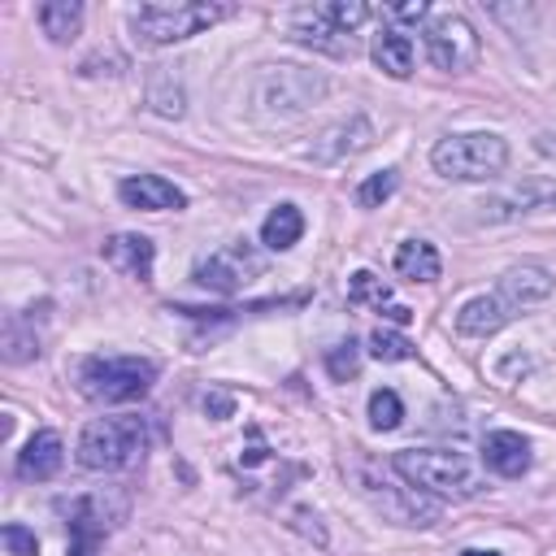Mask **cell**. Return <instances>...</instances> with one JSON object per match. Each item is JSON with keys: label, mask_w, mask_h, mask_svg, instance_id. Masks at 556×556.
<instances>
[{"label": "cell", "mask_w": 556, "mask_h": 556, "mask_svg": "<svg viewBox=\"0 0 556 556\" xmlns=\"http://www.w3.org/2000/svg\"><path fill=\"white\" fill-rule=\"evenodd\" d=\"M326 74L304 65H265L252 83V104L261 117H300L326 96Z\"/></svg>", "instance_id": "3"}, {"label": "cell", "mask_w": 556, "mask_h": 556, "mask_svg": "<svg viewBox=\"0 0 556 556\" xmlns=\"http://www.w3.org/2000/svg\"><path fill=\"white\" fill-rule=\"evenodd\" d=\"M460 556H500V552H482V547H469V552H460Z\"/></svg>", "instance_id": "35"}, {"label": "cell", "mask_w": 556, "mask_h": 556, "mask_svg": "<svg viewBox=\"0 0 556 556\" xmlns=\"http://www.w3.org/2000/svg\"><path fill=\"white\" fill-rule=\"evenodd\" d=\"M30 356H39V334L35 330H22V317H13L4 326V361L9 365H22Z\"/></svg>", "instance_id": "24"}, {"label": "cell", "mask_w": 556, "mask_h": 556, "mask_svg": "<svg viewBox=\"0 0 556 556\" xmlns=\"http://www.w3.org/2000/svg\"><path fill=\"white\" fill-rule=\"evenodd\" d=\"M391 469L408 486L439 500H473L482 491V473L460 452H447V447H404L391 456Z\"/></svg>", "instance_id": "1"}, {"label": "cell", "mask_w": 556, "mask_h": 556, "mask_svg": "<svg viewBox=\"0 0 556 556\" xmlns=\"http://www.w3.org/2000/svg\"><path fill=\"white\" fill-rule=\"evenodd\" d=\"M61 460H65L61 434H56V430H35V434L26 439V447L17 452V473L30 478V482H43V478H52V473L61 469Z\"/></svg>", "instance_id": "17"}, {"label": "cell", "mask_w": 556, "mask_h": 556, "mask_svg": "<svg viewBox=\"0 0 556 556\" xmlns=\"http://www.w3.org/2000/svg\"><path fill=\"white\" fill-rule=\"evenodd\" d=\"M430 165H434V174L456 178V182H486L508 165V143L491 130L447 135L430 148Z\"/></svg>", "instance_id": "2"}, {"label": "cell", "mask_w": 556, "mask_h": 556, "mask_svg": "<svg viewBox=\"0 0 556 556\" xmlns=\"http://www.w3.org/2000/svg\"><path fill=\"white\" fill-rule=\"evenodd\" d=\"M148 100H152V113H161V117H182V87H178L165 70L152 78Z\"/></svg>", "instance_id": "26"}, {"label": "cell", "mask_w": 556, "mask_h": 556, "mask_svg": "<svg viewBox=\"0 0 556 556\" xmlns=\"http://www.w3.org/2000/svg\"><path fill=\"white\" fill-rule=\"evenodd\" d=\"M39 22H43V35H48V39L65 43V39H74L78 26H83V4H78V0H48V4L39 9Z\"/></svg>", "instance_id": "22"}, {"label": "cell", "mask_w": 556, "mask_h": 556, "mask_svg": "<svg viewBox=\"0 0 556 556\" xmlns=\"http://www.w3.org/2000/svg\"><path fill=\"white\" fill-rule=\"evenodd\" d=\"M261 269H265V256L252 252V248L239 239V243H226V248H217L213 256H204V261L195 265V282L208 287V291L235 295V291H243Z\"/></svg>", "instance_id": "7"}, {"label": "cell", "mask_w": 556, "mask_h": 556, "mask_svg": "<svg viewBox=\"0 0 556 556\" xmlns=\"http://www.w3.org/2000/svg\"><path fill=\"white\" fill-rule=\"evenodd\" d=\"M300 235H304V213H300L295 204H278V208H269L265 222H261V243H265L269 252L295 248Z\"/></svg>", "instance_id": "20"}, {"label": "cell", "mask_w": 556, "mask_h": 556, "mask_svg": "<svg viewBox=\"0 0 556 556\" xmlns=\"http://www.w3.org/2000/svg\"><path fill=\"white\" fill-rule=\"evenodd\" d=\"M552 287H556L552 269H543V265L526 261V265H513V269H504V274H500L495 295H500L513 313H521V308H530V304H543V300L552 295Z\"/></svg>", "instance_id": "12"}, {"label": "cell", "mask_w": 556, "mask_h": 556, "mask_svg": "<svg viewBox=\"0 0 556 556\" xmlns=\"http://www.w3.org/2000/svg\"><path fill=\"white\" fill-rule=\"evenodd\" d=\"M348 295H352V300H365V304H378V308L391 300L387 282H382V278H374L369 269H356V274H352V282H348Z\"/></svg>", "instance_id": "30"}, {"label": "cell", "mask_w": 556, "mask_h": 556, "mask_svg": "<svg viewBox=\"0 0 556 556\" xmlns=\"http://www.w3.org/2000/svg\"><path fill=\"white\" fill-rule=\"evenodd\" d=\"M534 152L556 161V130H543V135H534Z\"/></svg>", "instance_id": "34"}, {"label": "cell", "mask_w": 556, "mask_h": 556, "mask_svg": "<svg viewBox=\"0 0 556 556\" xmlns=\"http://www.w3.org/2000/svg\"><path fill=\"white\" fill-rule=\"evenodd\" d=\"M317 9H321L343 35H352V30L369 17V4H361V0H330V4H317Z\"/></svg>", "instance_id": "29"}, {"label": "cell", "mask_w": 556, "mask_h": 556, "mask_svg": "<svg viewBox=\"0 0 556 556\" xmlns=\"http://www.w3.org/2000/svg\"><path fill=\"white\" fill-rule=\"evenodd\" d=\"M374 61H378V70L391 74V78H408V74H413V39H408L404 30H395V26L378 30V39H374Z\"/></svg>", "instance_id": "21"}, {"label": "cell", "mask_w": 556, "mask_h": 556, "mask_svg": "<svg viewBox=\"0 0 556 556\" xmlns=\"http://www.w3.org/2000/svg\"><path fill=\"white\" fill-rule=\"evenodd\" d=\"M439 269H443V261H439L434 243H426V239H404V243L395 248V274H400V278H408V282H434Z\"/></svg>", "instance_id": "19"}, {"label": "cell", "mask_w": 556, "mask_h": 556, "mask_svg": "<svg viewBox=\"0 0 556 556\" xmlns=\"http://www.w3.org/2000/svg\"><path fill=\"white\" fill-rule=\"evenodd\" d=\"M395 187H400V174H395V169H378V174H369V178L356 187V204H361V208H378V204H387V200L395 195Z\"/></svg>", "instance_id": "23"}, {"label": "cell", "mask_w": 556, "mask_h": 556, "mask_svg": "<svg viewBox=\"0 0 556 556\" xmlns=\"http://www.w3.org/2000/svg\"><path fill=\"white\" fill-rule=\"evenodd\" d=\"M326 369H330V378H339V382L356 378V374H361V348H356L352 339L334 343V348L326 352Z\"/></svg>", "instance_id": "28"}, {"label": "cell", "mask_w": 556, "mask_h": 556, "mask_svg": "<svg viewBox=\"0 0 556 556\" xmlns=\"http://www.w3.org/2000/svg\"><path fill=\"white\" fill-rule=\"evenodd\" d=\"M482 460L500 478H521L530 469V443L517 430H491L482 439Z\"/></svg>", "instance_id": "15"}, {"label": "cell", "mask_w": 556, "mask_h": 556, "mask_svg": "<svg viewBox=\"0 0 556 556\" xmlns=\"http://www.w3.org/2000/svg\"><path fill=\"white\" fill-rule=\"evenodd\" d=\"M0 543H4L9 556H39V539H35V530H26V526H17V521H9V526L0 530Z\"/></svg>", "instance_id": "31"}, {"label": "cell", "mask_w": 556, "mask_h": 556, "mask_svg": "<svg viewBox=\"0 0 556 556\" xmlns=\"http://www.w3.org/2000/svg\"><path fill=\"white\" fill-rule=\"evenodd\" d=\"M426 52H430V61L439 70L456 74V70L478 61V30L460 13H443V17H434L426 26Z\"/></svg>", "instance_id": "9"}, {"label": "cell", "mask_w": 556, "mask_h": 556, "mask_svg": "<svg viewBox=\"0 0 556 556\" xmlns=\"http://www.w3.org/2000/svg\"><path fill=\"white\" fill-rule=\"evenodd\" d=\"M369 143H374V126H369V117L352 113V117H343V122L326 126V130L313 139L308 156H313L317 165H334V161H343V156H356V152H365Z\"/></svg>", "instance_id": "11"}, {"label": "cell", "mask_w": 556, "mask_h": 556, "mask_svg": "<svg viewBox=\"0 0 556 556\" xmlns=\"http://www.w3.org/2000/svg\"><path fill=\"white\" fill-rule=\"evenodd\" d=\"M83 395L104 400V404H126L148 395V387L156 382V365L143 356H91L78 369Z\"/></svg>", "instance_id": "6"}, {"label": "cell", "mask_w": 556, "mask_h": 556, "mask_svg": "<svg viewBox=\"0 0 556 556\" xmlns=\"http://www.w3.org/2000/svg\"><path fill=\"white\" fill-rule=\"evenodd\" d=\"M400 421H404V404H400V395H395L391 387L374 391V395H369V426H374V430H395Z\"/></svg>", "instance_id": "25"}, {"label": "cell", "mask_w": 556, "mask_h": 556, "mask_svg": "<svg viewBox=\"0 0 556 556\" xmlns=\"http://www.w3.org/2000/svg\"><path fill=\"white\" fill-rule=\"evenodd\" d=\"M230 17L226 4H143L130 13V30L139 43H152V48H165V43H178V39H191L200 30H208L213 22Z\"/></svg>", "instance_id": "4"}, {"label": "cell", "mask_w": 556, "mask_h": 556, "mask_svg": "<svg viewBox=\"0 0 556 556\" xmlns=\"http://www.w3.org/2000/svg\"><path fill=\"white\" fill-rule=\"evenodd\" d=\"M291 39L313 48V52H330V56H352V35H343L321 9H300L291 17Z\"/></svg>", "instance_id": "14"}, {"label": "cell", "mask_w": 556, "mask_h": 556, "mask_svg": "<svg viewBox=\"0 0 556 556\" xmlns=\"http://www.w3.org/2000/svg\"><path fill=\"white\" fill-rule=\"evenodd\" d=\"M104 261L113 265V269H122L126 278H152V261H156V248H152V239H143V235H113L109 243H104Z\"/></svg>", "instance_id": "18"}, {"label": "cell", "mask_w": 556, "mask_h": 556, "mask_svg": "<svg viewBox=\"0 0 556 556\" xmlns=\"http://www.w3.org/2000/svg\"><path fill=\"white\" fill-rule=\"evenodd\" d=\"M361 486H365V495H369V504L387 517V521H395V526H434L439 521V500L434 495H426V491H417V486H391V482H374L369 473H361Z\"/></svg>", "instance_id": "8"}, {"label": "cell", "mask_w": 556, "mask_h": 556, "mask_svg": "<svg viewBox=\"0 0 556 556\" xmlns=\"http://www.w3.org/2000/svg\"><path fill=\"white\" fill-rule=\"evenodd\" d=\"M369 352H374L378 361H408V356H413V343H408L400 330L378 326V330L369 334Z\"/></svg>", "instance_id": "27"}, {"label": "cell", "mask_w": 556, "mask_h": 556, "mask_svg": "<svg viewBox=\"0 0 556 556\" xmlns=\"http://www.w3.org/2000/svg\"><path fill=\"white\" fill-rule=\"evenodd\" d=\"M204 413L222 421V417H230V413H235V400H230L226 391H208V395H204Z\"/></svg>", "instance_id": "32"}, {"label": "cell", "mask_w": 556, "mask_h": 556, "mask_svg": "<svg viewBox=\"0 0 556 556\" xmlns=\"http://www.w3.org/2000/svg\"><path fill=\"white\" fill-rule=\"evenodd\" d=\"M391 17H400V22H417V17H426V0H417V4H395Z\"/></svg>", "instance_id": "33"}, {"label": "cell", "mask_w": 556, "mask_h": 556, "mask_svg": "<svg viewBox=\"0 0 556 556\" xmlns=\"http://www.w3.org/2000/svg\"><path fill=\"white\" fill-rule=\"evenodd\" d=\"M117 195H122L126 208H143V213H165V208H182V204H187L182 187H174V182L161 178V174L122 178V182H117Z\"/></svg>", "instance_id": "13"}, {"label": "cell", "mask_w": 556, "mask_h": 556, "mask_svg": "<svg viewBox=\"0 0 556 556\" xmlns=\"http://www.w3.org/2000/svg\"><path fill=\"white\" fill-rule=\"evenodd\" d=\"M478 208H482V222H513V217H526V213H556V178H543V174L521 178L508 191L486 195Z\"/></svg>", "instance_id": "10"}, {"label": "cell", "mask_w": 556, "mask_h": 556, "mask_svg": "<svg viewBox=\"0 0 556 556\" xmlns=\"http://www.w3.org/2000/svg\"><path fill=\"white\" fill-rule=\"evenodd\" d=\"M513 317H517V313L491 291V295H473V300L460 304V313H456V330H460V334H473V339H486V334L504 330Z\"/></svg>", "instance_id": "16"}, {"label": "cell", "mask_w": 556, "mask_h": 556, "mask_svg": "<svg viewBox=\"0 0 556 556\" xmlns=\"http://www.w3.org/2000/svg\"><path fill=\"white\" fill-rule=\"evenodd\" d=\"M143 421L139 417H96L78 434V465L87 469H130L143 452Z\"/></svg>", "instance_id": "5"}]
</instances>
